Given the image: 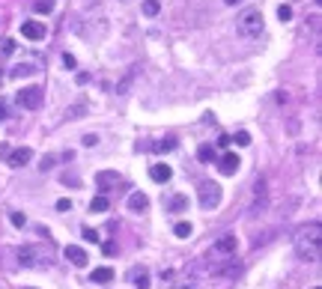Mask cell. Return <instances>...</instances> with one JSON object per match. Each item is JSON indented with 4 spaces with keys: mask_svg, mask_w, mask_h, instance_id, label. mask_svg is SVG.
<instances>
[{
    "mask_svg": "<svg viewBox=\"0 0 322 289\" xmlns=\"http://www.w3.org/2000/svg\"><path fill=\"white\" fill-rule=\"evenodd\" d=\"M296 254L305 263H317L322 257V227L320 224H311V227L299 230V236H296Z\"/></svg>",
    "mask_w": 322,
    "mask_h": 289,
    "instance_id": "6da1fadb",
    "label": "cell"
},
{
    "mask_svg": "<svg viewBox=\"0 0 322 289\" xmlns=\"http://www.w3.org/2000/svg\"><path fill=\"white\" fill-rule=\"evenodd\" d=\"M263 12L257 9V6H251V9H245L242 15H239V21H236V30H239V36H245V39H257L260 33H263Z\"/></svg>",
    "mask_w": 322,
    "mask_h": 289,
    "instance_id": "7a4b0ae2",
    "label": "cell"
},
{
    "mask_svg": "<svg viewBox=\"0 0 322 289\" xmlns=\"http://www.w3.org/2000/svg\"><path fill=\"white\" fill-rule=\"evenodd\" d=\"M15 101H18L21 107H27V110H36V107H42V101H45V90H42V87H21L18 96H15Z\"/></svg>",
    "mask_w": 322,
    "mask_h": 289,
    "instance_id": "3957f363",
    "label": "cell"
},
{
    "mask_svg": "<svg viewBox=\"0 0 322 289\" xmlns=\"http://www.w3.org/2000/svg\"><path fill=\"white\" fill-rule=\"evenodd\" d=\"M197 194H200V206L203 209H215L221 203V185L218 182H203L197 188Z\"/></svg>",
    "mask_w": 322,
    "mask_h": 289,
    "instance_id": "277c9868",
    "label": "cell"
},
{
    "mask_svg": "<svg viewBox=\"0 0 322 289\" xmlns=\"http://www.w3.org/2000/svg\"><path fill=\"white\" fill-rule=\"evenodd\" d=\"M18 263L24 269H42V266H48V254H42L39 248H21L18 251Z\"/></svg>",
    "mask_w": 322,
    "mask_h": 289,
    "instance_id": "5b68a950",
    "label": "cell"
},
{
    "mask_svg": "<svg viewBox=\"0 0 322 289\" xmlns=\"http://www.w3.org/2000/svg\"><path fill=\"white\" fill-rule=\"evenodd\" d=\"M119 182H122V176H119L116 170H102V173H96V185H99L102 194H107V191L116 188Z\"/></svg>",
    "mask_w": 322,
    "mask_h": 289,
    "instance_id": "8992f818",
    "label": "cell"
},
{
    "mask_svg": "<svg viewBox=\"0 0 322 289\" xmlns=\"http://www.w3.org/2000/svg\"><path fill=\"white\" fill-rule=\"evenodd\" d=\"M63 254H66V260H69V263H72L75 269H84V266L90 263V257H87V251H84V248H78V245H69V248H66Z\"/></svg>",
    "mask_w": 322,
    "mask_h": 289,
    "instance_id": "52a82bcc",
    "label": "cell"
},
{
    "mask_svg": "<svg viewBox=\"0 0 322 289\" xmlns=\"http://www.w3.org/2000/svg\"><path fill=\"white\" fill-rule=\"evenodd\" d=\"M33 158V149L30 146H21V149H12L9 155H6V161H9V167H24L27 161Z\"/></svg>",
    "mask_w": 322,
    "mask_h": 289,
    "instance_id": "ba28073f",
    "label": "cell"
},
{
    "mask_svg": "<svg viewBox=\"0 0 322 289\" xmlns=\"http://www.w3.org/2000/svg\"><path fill=\"white\" fill-rule=\"evenodd\" d=\"M21 36H27V39H45V24L42 21H24L21 24Z\"/></svg>",
    "mask_w": 322,
    "mask_h": 289,
    "instance_id": "9c48e42d",
    "label": "cell"
},
{
    "mask_svg": "<svg viewBox=\"0 0 322 289\" xmlns=\"http://www.w3.org/2000/svg\"><path fill=\"white\" fill-rule=\"evenodd\" d=\"M239 164H242V161H239V155H236V152H227V155H221L218 170H221L224 176H233V173L239 170Z\"/></svg>",
    "mask_w": 322,
    "mask_h": 289,
    "instance_id": "30bf717a",
    "label": "cell"
},
{
    "mask_svg": "<svg viewBox=\"0 0 322 289\" xmlns=\"http://www.w3.org/2000/svg\"><path fill=\"white\" fill-rule=\"evenodd\" d=\"M170 176H173V170L167 164H152L149 167V179L152 182H170Z\"/></svg>",
    "mask_w": 322,
    "mask_h": 289,
    "instance_id": "8fae6325",
    "label": "cell"
},
{
    "mask_svg": "<svg viewBox=\"0 0 322 289\" xmlns=\"http://www.w3.org/2000/svg\"><path fill=\"white\" fill-rule=\"evenodd\" d=\"M128 209H131V212H137V215H140V212H146V209H149V197H146V194H140V191H134V194L128 197Z\"/></svg>",
    "mask_w": 322,
    "mask_h": 289,
    "instance_id": "7c38bea8",
    "label": "cell"
},
{
    "mask_svg": "<svg viewBox=\"0 0 322 289\" xmlns=\"http://www.w3.org/2000/svg\"><path fill=\"white\" fill-rule=\"evenodd\" d=\"M215 251H218V254H236V236H233V233L221 236V239L215 242Z\"/></svg>",
    "mask_w": 322,
    "mask_h": 289,
    "instance_id": "4fadbf2b",
    "label": "cell"
},
{
    "mask_svg": "<svg viewBox=\"0 0 322 289\" xmlns=\"http://www.w3.org/2000/svg\"><path fill=\"white\" fill-rule=\"evenodd\" d=\"M110 281H113V269H107V266L93 269V275H90V284H110Z\"/></svg>",
    "mask_w": 322,
    "mask_h": 289,
    "instance_id": "5bb4252c",
    "label": "cell"
},
{
    "mask_svg": "<svg viewBox=\"0 0 322 289\" xmlns=\"http://www.w3.org/2000/svg\"><path fill=\"white\" fill-rule=\"evenodd\" d=\"M131 284H134V289H149V275H146V269H131Z\"/></svg>",
    "mask_w": 322,
    "mask_h": 289,
    "instance_id": "9a60e30c",
    "label": "cell"
},
{
    "mask_svg": "<svg viewBox=\"0 0 322 289\" xmlns=\"http://www.w3.org/2000/svg\"><path fill=\"white\" fill-rule=\"evenodd\" d=\"M107 209H110V203H107L105 194H96V197L90 200V212H99V215H102V212H107Z\"/></svg>",
    "mask_w": 322,
    "mask_h": 289,
    "instance_id": "2e32d148",
    "label": "cell"
},
{
    "mask_svg": "<svg viewBox=\"0 0 322 289\" xmlns=\"http://www.w3.org/2000/svg\"><path fill=\"white\" fill-rule=\"evenodd\" d=\"M239 272H242V266H239L236 260H230V263H227V266H221V269H212V275H227V278H236Z\"/></svg>",
    "mask_w": 322,
    "mask_h": 289,
    "instance_id": "e0dca14e",
    "label": "cell"
},
{
    "mask_svg": "<svg viewBox=\"0 0 322 289\" xmlns=\"http://www.w3.org/2000/svg\"><path fill=\"white\" fill-rule=\"evenodd\" d=\"M176 146H179V140H176V137H164V140L152 143V149H155V152H170V149H176Z\"/></svg>",
    "mask_w": 322,
    "mask_h": 289,
    "instance_id": "ac0fdd59",
    "label": "cell"
},
{
    "mask_svg": "<svg viewBox=\"0 0 322 289\" xmlns=\"http://www.w3.org/2000/svg\"><path fill=\"white\" fill-rule=\"evenodd\" d=\"M33 72H36V69H33L30 63H18V66H15L9 75H12V78H27V75H33Z\"/></svg>",
    "mask_w": 322,
    "mask_h": 289,
    "instance_id": "d6986e66",
    "label": "cell"
},
{
    "mask_svg": "<svg viewBox=\"0 0 322 289\" xmlns=\"http://www.w3.org/2000/svg\"><path fill=\"white\" fill-rule=\"evenodd\" d=\"M185 209H188V197L185 194H176L170 200V212H185Z\"/></svg>",
    "mask_w": 322,
    "mask_h": 289,
    "instance_id": "ffe728a7",
    "label": "cell"
},
{
    "mask_svg": "<svg viewBox=\"0 0 322 289\" xmlns=\"http://www.w3.org/2000/svg\"><path fill=\"white\" fill-rule=\"evenodd\" d=\"M134 75H137V69H131V72H128V75H125V78H122L119 84H116V93H119V96H122V93H128V87H131Z\"/></svg>",
    "mask_w": 322,
    "mask_h": 289,
    "instance_id": "44dd1931",
    "label": "cell"
},
{
    "mask_svg": "<svg viewBox=\"0 0 322 289\" xmlns=\"http://www.w3.org/2000/svg\"><path fill=\"white\" fill-rule=\"evenodd\" d=\"M158 12H161V3H158V0H143V15L155 18Z\"/></svg>",
    "mask_w": 322,
    "mask_h": 289,
    "instance_id": "7402d4cb",
    "label": "cell"
},
{
    "mask_svg": "<svg viewBox=\"0 0 322 289\" xmlns=\"http://www.w3.org/2000/svg\"><path fill=\"white\" fill-rule=\"evenodd\" d=\"M197 158H200V161H212V158H215V149H212L209 143H203V146L197 149Z\"/></svg>",
    "mask_w": 322,
    "mask_h": 289,
    "instance_id": "603a6c76",
    "label": "cell"
},
{
    "mask_svg": "<svg viewBox=\"0 0 322 289\" xmlns=\"http://www.w3.org/2000/svg\"><path fill=\"white\" fill-rule=\"evenodd\" d=\"M173 233H176L179 239H188V236H191V224H188V221H179V224L173 227Z\"/></svg>",
    "mask_w": 322,
    "mask_h": 289,
    "instance_id": "cb8c5ba5",
    "label": "cell"
},
{
    "mask_svg": "<svg viewBox=\"0 0 322 289\" xmlns=\"http://www.w3.org/2000/svg\"><path fill=\"white\" fill-rule=\"evenodd\" d=\"M39 15H48L51 9H54V0H36V6H33Z\"/></svg>",
    "mask_w": 322,
    "mask_h": 289,
    "instance_id": "d4e9b609",
    "label": "cell"
},
{
    "mask_svg": "<svg viewBox=\"0 0 322 289\" xmlns=\"http://www.w3.org/2000/svg\"><path fill=\"white\" fill-rule=\"evenodd\" d=\"M81 113H87V104H75V107H69V110H66V116H69V119H81Z\"/></svg>",
    "mask_w": 322,
    "mask_h": 289,
    "instance_id": "484cf974",
    "label": "cell"
},
{
    "mask_svg": "<svg viewBox=\"0 0 322 289\" xmlns=\"http://www.w3.org/2000/svg\"><path fill=\"white\" fill-rule=\"evenodd\" d=\"M81 236H84V242H93V245H99V239H102V236H99L96 230H90V227H84Z\"/></svg>",
    "mask_w": 322,
    "mask_h": 289,
    "instance_id": "4316f807",
    "label": "cell"
},
{
    "mask_svg": "<svg viewBox=\"0 0 322 289\" xmlns=\"http://www.w3.org/2000/svg\"><path fill=\"white\" fill-rule=\"evenodd\" d=\"M278 18H281V21H290V18H293V6H287V3L278 6Z\"/></svg>",
    "mask_w": 322,
    "mask_h": 289,
    "instance_id": "83f0119b",
    "label": "cell"
},
{
    "mask_svg": "<svg viewBox=\"0 0 322 289\" xmlns=\"http://www.w3.org/2000/svg\"><path fill=\"white\" fill-rule=\"evenodd\" d=\"M9 221H12L15 227H24V224H27V218H24L21 212H12V215H9Z\"/></svg>",
    "mask_w": 322,
    "mask_h": 289,
    "instance_id": "f1b7e54d",
    "label": "cell"
},
{
    "mask_svg": "<svg viewBox=\"0 0 322 289\" xmlns=\"http://www.w3.org/2000/svg\"><path fill=\"white\" fill-rule=\"evenodd\" d=\"M236 143H239V146H248V143H251V134H248V131H239V134H236Z\"/></svg>",
    "mask_w": 322,
    "mask_h": 289,
    "instance_id": "f546056e",
    "label": "cell"
},
{
    "mask_svg": "<svg viewBox=\"0 0 322 289\" xmlns=\"http://www.w3.org/2000/svg\"><path fill=\"white\" fill-rule=\"evenodd\" d=\"M81 143H84V146H96V143H99V137H96V134H84V137H81Z\"/></svg>",
    "mask_w": 322,
    "mask_h": 289,
    "instance_id": "4dcf8cb0",
    "label": "cell"
},
{
    "mask_svg": "<svg viewBox=\"0 0 322 289\" xmlns=\"http://www.w3.org/2000/svg\"><path fill=\"white\" fill-rule=\"evenodd\" d=\"M57 209H60V212H72V200H66V197L57 200Z\"/></svg>",
    "mask_w": 322,
    "mask_h": 289,
    "instance_id": "1f68e13d",
    "label": "cell"
},
{
    "mask_svg": "<svg viewBox=\"0 0 322 289\" xmlns=\"http://www.w3.org/2000/svg\"><path fill=\"white\" fill-rule=\"evenodd\" d=\"M15 51V39H3V54H12Z\"/></svg>",
    "mask_w": 322,
    "mask_h": 289,
    "instance_id": "d6a6232c",
    "label": "cell"
},
{
    "mask_svg": "<svg viewBox=\"0 0 322 289\" xmlns=\"http://www.w3.org/2000/svg\"><path fill=\"white\" fill-rule=\"evenodd\" d=\"M39 167H42V170H51V167H54V155H45V158H42V164H39Z\"/></svg>",
    "mask_w": 322,
    "mask_h": 289,
    "instance_id": "836d02e7",
    "label": "cell"
},
{
    "mask_svg": "<svg viewBox=\"0 0 322 289\" xmlns=\"http://www.w3.org/2000/svg\"><path fill=\"white\" fill-rule=\"evenodd\" d=\"M63 66H66V69H75V57H72V54H63Z\"/></svg>",
    "mask_w": 322,
    "mask_h": 289,
    "instance_id": "e575fe53",
    "label": "cell"
},
{
    "mask_svg": "<svg viewBox=\"0 0 322 289\" xmlns=\"http://www.w3.org/2000/svg\"><path fill=\"white\" fill-rule=\"evenodd\" d=\"M6 116H9V113H6V101H3V98H0V122H3V119H6Z\"/></svg>",
    "mask_w": 322,
    "mask_h": 289,
    "instance_id": "d590c367",
    "label": "cell"
},
{
    "mask_svg": "<svg viewBox=\"0 0 322 289\" xmlns=\"http://www.w3.org/2000/svg\"><path fill=\"white\" fill-rule=\"evenodd\" d=\"M224 3H227V6H236V3H242V0H224Z\"/></svg>",
    "mask_w": 322,
    "mask_h": 289,
    "instance_id": "8d00e7d4",
    "label": "cell"
},
{
    "mask_svg": "<svg viewBox=\"0 0 322 289\" xmlns=\"http://www.w3.org/2000/svg\"><path fill=\"white\" fill-rule=\"evenodd\" d=\"M24 289H36V287H24Z\"/></svg>",
    "mask_w": 322,
    "mask_h": 289,
    "instance_id": "74e56055",
    "label": "cell"
},
{
    "mask_svg": "<svg viewBox=\"0 0 322 289\" xmlns=\"http://www.w3.org/2000/svg\"><path fill=\"white\" fill-rule=\"evenodd\" d=\"M0 81H3V72H0Z\"/></svg>",
    "mask_w": 322,
    "mask_h": 289,
    "instance_id": "f35d334b",
    "label": "cell"
},
{
    "mask_svg": "<svg viewBox=\"0 0 322 289\" xmlns=\"http://www.w3.org/2000/svg\"><path fill=\"white\" fill-rule=\"evenodd\" d=\"M314 289H320V287H314Z\"/></svg>",
    "mask_w": 322,
    "mask_h": 289,
    "instance_id": "ab89813d",
    "label": "cell"
}]
</instances>
